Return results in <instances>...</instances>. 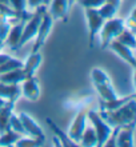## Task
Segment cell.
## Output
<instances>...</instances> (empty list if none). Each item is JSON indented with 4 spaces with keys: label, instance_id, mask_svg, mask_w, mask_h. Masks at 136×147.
Here are the masks:
<instances>
[{
    "label": "cell",
    "instance_id": "6da1fadb",
    "mask_svg": "<svg viewBox=\"0 0 136 147\" xmlns=\"http://www.w3.org/2000/svg\"><path fill=\"white\" fill-rule=\"evenodd\" d=\"M135 115H136V102L135 98L128 100L125 105L116 110L104 111L101 110L100 116L109 124V126H119V127H128L135 126Z\"/></svg>",
    "mask_w": 136,
    "mask_h": 147
},
{
    "label": "cell",
    "instance_id": "7a4b0ae2",
    "mask_svg": "<svg viewBox=\"0 0 136 147\" xmlns=\"http://www.w3.org/2000/svg\"><path fill=\"white\" fill-rule=\"evenodd\" d=\"M91 79H92V83L96 88L97 94L100 95L101 100H112V99L117 98L116 92L112 87V83H111V79L101 68H97V67L92 68Z\"/></svg>",
    "mask_w": 136,
    "mask_h": 147
},
{
    "label": "cell",
    "instance_id": "3957f363",
    "mask_svg": "<svg viewBox=\"0 0 136 147\" xmlns=\"http://www.w3.org/2000/svg\"><path fill=\"white\" fill-rule=\"evenodd\" d=\"M125 28L124 19L121 18H111L107 19V22L103 23L100 28V40H101V48H108V44L116 39L117 35Z\"/></svg>",
    "mask_w": 136,
    "mask_h": 147
},
{
    "label": "cell",
    "instance_id": "277c9868",
    "mask_svg": "<svg viewBox=\"0 0 136 147\" xmlns=\"http://www.w3.org/2000/svg\"><path fill=\"white\" fill-rule=\"evenodd\" d=\"M87 118L91 120V123H92V126H93V130L96 132L97 146L99 147L104 146V143L107 142V139L109 138L111 132H112V127L101 118L100 114H97V112L93 111V110L87 111Z\"/></svg>",
    "mask_w": 136,
    "mask_h": 147
},
{
    "label": "cell",
    "instance_id": "5b68a950",
    "mask_svg": "<svg viewBox=\"0 0 136 147\" xmlns=\"http://www.w3.org/2000/svg\"><path fill=\"white\" fill-rule=\"evenodd\" d=\"M44 12H46V5L38 7L35 13L25 22L23 32H21V38H20L19 42V47L24 46L25 43H28L31 39H33L36 36V32H38V28H39V24L42 22V16H43Z\"/></svg>",
    "mask_w": 136,
    "mask_h": 147
},
{
    "label": "cell",
    "instance_id": "8992f818",
    "mask_svg": "<svg viewBox=\"0 0 136 147\" xmlns=\"http://www.w3.org/2000/svg\"><path fill=\"white\" fill-rule=\"evenodd\" d=\"M52 24H54V19L50 13L44 12L43 16H42V22L39 24V28H38V32H36L35 36V44H33V48H32V52H39V50L44 46L47 38L50 35L51 28H52Z\"/></svg>",
    "mask_w": 136,
    "mask_h": 147
},
{
    "label": "cell",
    "instance_id": "52a82bcc",
    "mask_svg": "<svg viewBox=\"0 0 136 147\" xmlns=\"http://www.w3.org/2000/svg\"><path fill=\"white\" fill-rule=\"evenodd\" d=\"M86 120H87V109L86 106H82L79 109L76 116H75V119L72 122V124H71L68 132H67V135L70 136L74 142H76V143L80 142L82 134L84 131V128H86Z\"/></svg>",
    "mask_w": 136,
    "mask_h": 147
},
{
    "label": "cell",
    "instance_id": "ba28073f",
    "mask_svg": "<svg viewBox=\"0 0 136 147\" xmlns=\"http://www.w3.org/2000/svg\"><path fill=\"white\" fill-rule=\"evenodd\" d=\"M86 16L88 20V30H90V48L93 47V38L100 31L104 19L100 16L97 8H86Z\"/></svg>",
    "mask_w": 136,
    "mask_h": 147
},
{
    "label": "cell",
    "instance_id": "9c48e42d",
    "mask_svg": "<svg viewBox=\"0 0 136 147\" xmlns=\"http://www.w3.org/2000/svg\"><path fill=\"white\" fill-rule=\"evenodd\" d=\"M19 119H20V122H21V124H23L25 134L33 136V138H36V139L43 140V142L46 140V135H44L43 130H42L39 124L33 120V118H31L29 115H27L25 112H20Z\"/></svg>",
    "mask_w": 136,
    "mask_h": 147
},
{
    "label": "cell",
    "instance_id": "30bf717a",
    "mask_svg": "<svg viewBox=\"0 0 136 147\" xmlns=\"http://www.w3.org/2000/svg\"><path fill=\"white\" fill-rule=\"evenodd\" d=\"M50 15L54 20H63L64 23L68 22V9L70 1L68 0H51Z\"/></svg>",
    "mask_w": 136,
    "mask_h": 147
},
{
    "label": "cell",
    "instance_id": "8fae6325",
    "mask_svg": "<svg viewBox=\"0 0 136 147\" xmlns=\"http://www.w3.org/2000/svg\"><path fill=\"white\" fill-rule=\"evenodd\" d=\"M23 88H21V94L24 95V98H27L28 100L36 102L40 96V87L38 83V79L33 76L25 78L23 82Z\"/></svg>",
    "mask_w": 136,
    "mask_h": 147
},
{
    "label": "cell",
    "instance_id": "7c38bea8",
    "mask_svg": "<svg viewBox=\"0 0 136 147\" xmlns=\"http://www.w3.org/2000/svg\"><path fill=\"white\" fill-rule=\"evenodd\" d=\"M25 22H27L25 19H19V23L9 28L7 36L4 39L5 43H7V46L9 47L12 51H16L19 48V42H20V38H21V32H23Z\"/></svg>",
    "mask_w": 136,
    "mask_h": 147
},
{
    "label": "cell",
    "instance_id": "4fadbf2b",
    "mask_svg": "<svg viewBox=\"0 0 136 147\" xmlns=\"http://www.w3.org/2000/svg\"><path fill=\"white\" fill-rule=\"evenodd\" d=\"M108 47L112 51H115V52H116V54L119 55L123 60H125L127 63H129L132 67H136L135 56H133V52H132V50H131L129 47L124 46V44H121L120 42H117V40H115V39L109 43Z\"/></svg>",
    "mask_w": 136,
    "mask_h": 147
},
{
    "label": "cell",
    "instance_id": "5bb4252c",
    "mask_svg": "<svg viewBox=\"0 0 136 147\" xmlns=\"http://www.w3.org/2000/svg\"><path fill=\"white\" fill-rule=\"evenodd\" d=\"M25 78H27V75L24 72L23 67H21V68H15V70L0 74V83H4V84H19Z\"/></svg>",
    "mask_w": 136,
    "mask_h": 147
},
{
    "label": "cell",
    "instance_id": "9a60e30c",
    "mask_svg": "<svg viewBox=\"0 0 136 147\" xmlns=\"http://www.w3.org/2000/svg\"><path fill=\"white\" fill-rule=\"evenodd\" d=\"M133 130L135 126H128V127L120 128V131L117 132L116 143L115 146L119 147H133Z\"/></svg>",
    "mask_w": 136,
    "mask_h": 147
},
{
    "label": "cell",
    "instance_id": "2e32d148",
    "mask_svg": "<svg viewBox=\"0 0 136 147\" xmlns=\"http://www.w3.org/2000/svg\"><path fill=\"white\" fill-rule=\"evenodd\" d=\"M15 107V100H7L3 107H0V134L9 128V118Z\"/></svg>",
    "mask_w": 136,
    "mask_h": 147
},
{
    "label": "cell",
    "instance_id": "e0dca14e",
    "mask_svg": "<svg viewBox=\"0 0 136 147\" xmlns=\"http://www.w3.org/2000/svg\"><path fill=\"white\" fill-rule=\"evenodd\" d=\"M46 122L48 123V126H50L51 130L54 131L55 136H58L59 140L62 142V146H66V147H76V146H79V144L76 143V142H74V140L71 139L70 136L67 135L66 132L63 131V130H62L60 127H59V126H56V123H55L54 120H51L50 118H47Z\"/></svg>",
    "mask_w": 136,
    "mask_h": 147
},
{
    "label": "cell",
    "instance_id": "ac0fdd59",
    "mask_svg": "<svg viewBox=\"0 0 136 147\" xmlns=\"http://www.w3.org/2000/svg\"><path fill=\"white\" fill-rule=\"evenodd\" d=\"M42 59H43V56L39 52H32L28 56V59L25 60V63H24V66H23V70L25 72V75H27V78L35 75L36 70L39 68L40 63H42Z\"/></svg>",
    "mask_w": 136,
    "mask_h": 147
},
{
    "label": "cell",
    "instance_id": "d6986e66",
    "mask_svg": "<svg viewBox=\"0 0 136 147\" xmlns=\"http://www.w3.org/2000/svg\"><path fill=\"white\" fill-rule=\"evenodd\" d=\"M21 95V90L19 88V84H4L0 83V96L5 100H15Z\"/></svg>",
    "mask_w": 136,
    "mask_h": 147
},
{
    "label": "cell",
    "instance_id": "ffe728a7",
    "mask_svg": "<svg viewBox=\"0 0 136 147\" xmlns=\"http://www.w3.org/2000/svg\"><path fill=\"white\" fill-rule=\"evenodd\" d=\"M8 1H9V7L16 12L17 20L19 19L28 20L32 16L27 11V0H8Z\"/></svg>",
    "mask_w": 136,
    "mask_h": 147
},
{
    "label": "cell",
    "instance_id": "44dd1931",
    "mask_svg": "<svg viewBox=\"0 0 136 147\" xmlns=\"http://www.w3.org/2000/svg\"><path fill=\"white\" fill-rule=\"evenodd\" d=\"M135 98V94H131L129 96L125 98H115L112 100H101L100 102V109L104 111H111V110H116L119 107H121L123 105H125L128 100Z\"/></svg>",
    "mask_w": 136,
    "mask_h": 147
},
{
    "label": "cell",
    "instance_id": "7402d4cb",
    "mask_svg": "<svg viewBox=\"0 0 136 147\" xmlns=\"http://www.w3.org/2000/svg\"><path fill=\"white\" fill-rule=\"evenodd\" d=\"M119 8H120V4L107 3V1H104V3L99 7L97 11H99V13H100V16L103 19L107 20V19H111V18H113V16L116 15L117 11H119Z\"/></svg>",
    "mask_w": 136,
    "mask_h": 147
},
{
    "label": "cell",
    "instance_id": "603a6c76",
    "mask_svg": "<svg viewBox=\"0 0 136 147\" xmlns=\"http://www.w3.org/2000/svg\"><path fill=\"white\" fill-rule=\"evenodd\" d=\"M80 143H82V146H86V147L97 146L96 132H95L93 127L84 128V131H83V134H82V138H80Z\"/></svg>",
    "mask_w": 136,
    "mask_h": 147
},
{
    "label": "cell",
    "instance_id": "cb8c5ba5",
    "mask_svg": "<svg viewBox=\"0 0 136 147\" xmlns=\"http://www.w3.org/2000/svg\"><path fill=\"white\" fill-rule=\"evenodd\" d=\"M19 138H21V134L8 128L0 135V146H13Z\"/></svg>",
    "mask_w": 136,
    "mask_h": 147
},
{
    "label": "cell",
    "instance_id": "d4e9b609",
    "mask_svg": "<svg viewBox=\"0 0 136 147\" xmlns=\"http://www.w3.org/2000/svg\"><path fill=\"white\" fill-rule=\"evenodd\" d=\"M117 42H120L121 44H124V46L129 47L131 50L135 48L136 47V42H135V34L132 31H129L127 28H124L123 31L117 35Z\"/></svg>",
    "mask_w": 136,
    "mask_h": 147
},
{
    "label": "cell",
    "instance_id": "484cf974",
    "mask_svg": "<svg viewBox=\"0 0 136 147\" xmlns=\"http://www.w3.org/2000/svg\"><path fill=\"white\" fill-rule=\"evenodd\" d=\"M24 66V63L19 59H15V58H9L5 63H3L0 66V74L3 72H7V71H11V70H15V68H21Z\"/></svg>",
    "mask_w": 136,
    "mask_h": 147
},
{
    "label": "cell",
    "instance_id": "4316f807",
    "mask_svg": "<svg viewBox=\"0 0 136 147\" xmlns=\"http://www.w3.org/2000/svg\"><path fill=\"white\" fill-rule=\"evenodd\" d=\"M43 140L40 139H36V138H33V139H25V138H19V139L15 142V146L16 147H38V146H43Z\"/></svg>",
    "mask_w": 136,
    "mask_h": 147
},
{
    "label": "cell",
    "instance_id": "83f0119b",
    "mask_svg": "<svg viewBox=\"0 0 136 147\" xmlns=\"http://www.w3.org/2000/svg\"><path fill=\"white\" fill-rule=\"evenodd\" d=\"M9 128L16 132H19V134H21V135H27L25 131H24L23 124H21V122H20V119H19V116L13 115V114H12L11 118H9Z\"/></svg>",
    "mask_w": 136,
    "mask_h": 147
},
{
    "label": "cell",
    "instance_id": "f1b7e54d",
    "mask_svg": "<svg viewBox=\"0 0 136 147\" xmlns=\"http://www.w3.org/2000/svg\"><path fill=\"white\" fill-rule=\"evenodd\" d=\"M9 28H11V24L8 22V18L5 15H3V13H0V38L3 40L7 36Z\"/></svg>",
    "mask_w": 136,
    "mask_h": 147
},
{
    "label": "cell",
    "instance_id": "f546056e",
    "mask_svg": "<svg viewBox=\"0 0 136 147\" xmlns=\"http://www.w3.org/2000/svg\"><path fill=\"white\" fill-rule=\"evenodd\" d=\"M84 8H99L105 0H76Z\"/></svg>",
    "mask_w": 136,
    "mask_h": 147
},
{
    "label": "cell",
    "instance_id": "4dcf8cb0",
    "mask_svg": "<svg viewBox=\"0 0 136 147\" xmlns=\"http://www.w3.org/2000/svg\"><path fill=\"white\" fill-rule=\"evenodd\" d=\"M0 13L5 15L7 18H15V19H17L16 12L13 11V9H12L9 5H5V4H1V3H0Z\"/></svg>",
    "mask_w": 136,
    "mask_h": 147
},
{
    "label": "cell",
    "instance_id": "1f68e13d",
    "mask_svg": "<svg viewBox=\"0 0 136 147\" xmlns=\"http://www.w3.org/2000/svg\"><path fill=\"white\" fill-rule=\"evenodd\" d=\"M43 4V0H27V8L32 9V8H38Z\"/></svg>",
    "mask_w": 136,
    "mask_h": 147
},
{
    "label": "cell",
    "instance_id": "d6a6232c",
    "mask_svg": "<svg viewBox=\"0 0 136 147\" xmlns=\"http://www.w3.org/2000/svg\"><path fill=\"white\" fill-rule=\"evenodd\" d=\"M11 58L9 55H4V54H0V66L3 64V63H5L8 60V59Z\"/></svg>",
    "mask_w": 136,
    "mask_h": 147
},
{
    "label": "cell",
    "instance_id": "836d02e7",
    "mask_svg": "<svg viewBox=\"0 0 136 147\" xmlns=\"http://www.w3.org/2000/svg\"><path fill=\"white\" fill-rule=\"evenodd\" d=\"M54 143H55V146H62V142L59 140L58 136H54Z\"/></svg>",
    "mask_w": 136,
    "mask_h": 147
},
{
    "label": "cell",
    "instance_id": "e575fe53",
    "mask_svg": "<svg viewBox=\"0 0 136 147\" xmlns=\"http://www.w3.org/2000/svg\"><path fill=\"white\" fill-rule=\"evenodd\" d=\"M107 3H115V4H120L121 0H105Z\"/></svg>",
    "mask_w": 136,
    "mask_h": 147
},
{
    "label": "cell",
    "instance_id": "d590c367",
    "mask_svg": "<svg viewBox=\"0 0 136 147\" xmlns=\"http://www.w3.org/2000/svg\"><path fill=\"white\" fill-rule=\"evenodd\" d=\"M5 102H7V100H5L4 98H1V96H0V107H3V106L5 105Z\"/></svg>",
    "mask_w": 136,
    "mask_h": 147
},
{
    "label": "cell",
    "instance_id": "8d00e7d4",
    "mask_svg": "<svg viewBox=\"0 0 136 147\" xmlns=\"http://www.w3.org/2000/svg\"><path fill=\"white\" fill-rule=\"evenodd\" d=\"M50 3H51V0H43V5H50Z\"/></svg>",
    "mask_w": 136,
    "mask_h": 147
},
{
    "label": "cell",
    "instance_id": "74e56055",
    "mask_svg": "<svg viewBox=\"0 0 136 147\" xmlns=\"http://www.w3.org/2000/svg\"><path fill=\"white\" fill-rule=\"evenodd\" d=\"M0 3L5 4V5H9V1H8V0H0Z\"/></svg>",
    "mask_w": 136,
    "mask_h": 147
},
{
    "label": "cell",
    "instance_id": "f35d334b",
    "mask_svg": "<svg viewBox=\"0 0 136 147\" xmlns=\"http://www.w3.org/2000/svg\"><path fill=\"white\" fill-rule=\"evenodd\" d=\"M3 42H4V40H3V39H1V38H0V48L3 47Z\"/></svg>",
    "mask_w": 136,
    "mask_h": 147
},
{
    "label": "cell",
    "instance_id": "ab89813d",
    "mask_svg": "<svg viewBox=\"0 0 136 147\" xmlns=\"http://www.w3.org/2000/svg\"><path fill=\"white\" fill-rule=\"evenodd\" d=\"M68 1H70V5H71V4H72V3H75L76 0H68Z\"/></svg>",
    "mask_w": 136,
    "mask_h": 147
},
{
    "label": "cell",
    "instance_id": "60d3db41",
    "mask_svg": "<svg viewBox=\"0 0 136 147\" xmlns=\"http://www.w3.org/2000/svg\"><path fill=\"white\" fill-rule=\"evenodd\" d=\"M0 50H1V48H0Z\"/></svg>",
    "mask_w": 136,
    "mask_h": 147
}]
</instances>
